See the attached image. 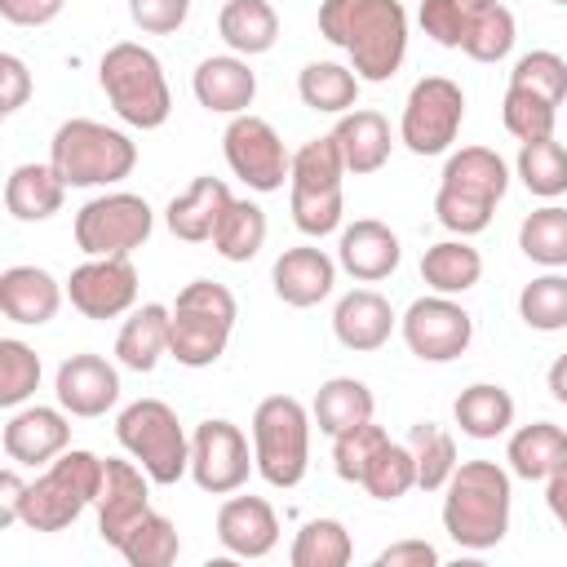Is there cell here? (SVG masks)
<instances>
[{
	"label": "cell",
	"instance_id": "10",
	"mask_svg": "<svg viewBox=\"0 0 567 567\" xmlns=\"http://www.w3.org/2000/svg\"><path fill=\"white\" fill-rule=\"evenodd\" d=\"M115 439L159 487H173L182 474H190V439L164 399L128 403L115 416Z\"/></svg>",
	"mask_w": 567,
	"mask_h": 567
},
{
	"label": "cell",
	"instance_id": "38",
	"mask_svg": "<svg viewBox=\"0 0 567 567\" xmlns=\"http://www.w3.org/2000/svg\"><path fill=\"white\" fill-rule=\"evenodd\" d=\"M354 558V540L341 518H310L292 536L288 563L292 567H346Z\"/></svg>",
	"mask_w": 567,
	"mask_h": 567
},
{
	"label": "cell",
	"instance_id": "9",
	"mask_svg": "<svg viewBox=\"0 0 567 567\" xmlns=\"http://www.w3.org/2000/svg\"><path fill=\"white\" fill-rule=\"evenodd\" d=\"M310 425L315 416L306 412L301 399L292 394H270L252 412V456L257 474L270 487H297L310 470Z\"/></svg>",
	"mask_w": 567,
	"mask_h": 567
},
{
	"label": "cell",
	"instance_id": "19",
	"mask_svg": "<svg viewBox=\"0 0 567 567\" xmlns=\"http://www.w3.org/2000/svg\"><path fill=\"white\" fill-rule=\"evenodd\" d=\"M53 394L71 416L93 421L120 403V372L102 354H71L53 377Z\"/></svg>",
	"mask_w": 567,
	"mask_h": 567
},
{
	"label": "cell",
	"instance_id": "27",
	"mask_svg": "<svg viewBox=\"0 0 567 567\" xmlns=\"http://www.w3.org/2000/svg\"><path fill=\"white\" fill-rule=\"evenodd\" d=\"M332 137H337V151H341V159H346V173H354V177L381 173L385 159H390V146H394V142H390V124H385V115L372 111V106H354V111H346V115L337 120Z\"/></svg>",
	"mask_w": 567,
	"mask_h": 567
},
{
	"label": "cell",
	"instance_id": "46",
	"mask_svg": "<svg viewBox=\"0 0 567 567\" xmlns=\"http://www.w3.org/2000/svg\"><path fill=\"white\" fill-rule=\"evenodd\" d=\"M40 385V354L18 341V337H4L0 341V403L4 408H22Z\"/></svg>",
	"mask_w": 567,
	"mask_h": 567
},
{
	"label": "cell",
	"instance_id": "42",
	"mask_svg": "<svg viewBox=\"0 0 567 567\" xmlns=\"http://www.w3.org/2000/svg\"><path fill=\"white\" fill-rule=\"evenodd\" d=\"M177 554H182V536H177L173 518H164L155 509L120 540V558L128 567H168V563H177Z\"/></svg>",
	"mask_w": 567,
	"mask_h": 567
},
{
	"label": "cell",
	"instance_id": "40",
	"mask_svg": "<svg viewBox=\"0 0 567 567\" xmlns=\"http://www.w3.org/2000/svg\"><path fill=\"white\" fill-rule=\"evenodd\" d=\"M518 182L540 195V199H558L567 195V146L554 137H536L518 146V164H514Z\"/></svg>",
	"mask_w": 567,
	"mask_h": 567
},
{
	"label": "cell",
	"instance_id": "54",
	"mask_svg": "<svg viewBox=\"0 0 567 567\" xmlns=\"http://www.w3.org/2000/svg\"><path fill=\"white\" fill-rule=\"evenodd\" d=\"M22 496H27L22 474H18V470H4V474H0V527L22 523Z\"/></svg>",
	"mask_w": 567,
	"mask_h": 567
},
{
	"label": "cell",
	"instance_id": "31",
	"mask_svg": "<svg viewBox=\"0 0 567 567\" xmlns=\"http://www.w3.org/2000/svg\"><path fill=\"white\" fill-rule=\"evenodd\" d=\"M452 416H456V425H461L465 439H478V443L501 439V434H509V425H514V394H509L505 385L474 381V385H465V390L456 394Z\"/></svg>",
	"mask_w": 567,
	"mask_h": 567
},
{
	"label": "cell",
	"instance_id": "24",
	"mask_svg": "<svg viewBox=\"0 0 567 567\" xmlns=\"http://www.w3.org/2000/svg\"><path fill=\"white\" fill-rule=\"evenodd\" d=\"M394 323H399V315H394V306H390L377 288H354V292H346V297L337 301V310H332V332H337V341H341L346 350H354V354L381 350V346L390 341Z\"/></svg>",
	"mask_w": 567,
	"mask_h": 567
},
{
	"label": "cell",
	"instance_id": "55",
	"mask_svg": "<svg viewBox=\"0 0 567 567\" xmlns=\"http://www.w3.org/2000/svg\"><path fill=\"white\" fill-rule=\"evenodd\" d=\"M545 505H549L554 523L567 532V465H563L558 474H549V478H545Z\"/></svg>",
	"mask_w": 567,
	"mask_h": 567
},
{
	"label": "cell",
	"instance_id": "8",
	"mask_svg": "<svg viewBox=\"0 0 567 567\" xmlns=\"http://www.w3.org/2000/svg\"><path fill=\"white\" fill-rule=\"evenodd\" d=\"M346 159L337 151V137H310L301 151H292V177H288V204H292V226L310 239H323L341 230L346 195H341Z\"/></svg>",
	"mask_w": 567,
	"mask_h": 567
},
{
	"label": "cell",
	"instance_id": "20",
	"mask_svg": "<svg viewBox=\"0 0 567 567\" xmlns=\"http://www.w3.org/2000/svg\"><path fill=\"white\" fill-rule=\"evenodd\" d=\"M270 284H275V297L292 310H310L319 306L332 288H337V261L315 248V244H297V248H284L270 266Z\"/></svg>",
	"mask_w": 567,
	"mask_h": 567
},
{
	"label": "cell",
	"instance_id": "50",
	"mask_svg": "<svg viewBox=\"0 0 567 567\" xmlns=\"http://www.w3.org/2000/svg\"><path fill=\"white\" fill-rule=\"evenodd\" d=\"M128 18L146 35H173L190 18V0H128Z\"/></svg>",
	"mask_w": 567,
	"mask_h": 567
},
{
	"label": "cell",
	"instance_id": "15",
	"mask_svg": "<svg viewBox=\"0 0 567 567\" xmlns=\"http://www.w3.org/2000/svg\"><path fill=\"white\" fill-rule=\"evenodd\" d=\"M399 332L408 341V350L421 359V363H452L470 350L474 341V319L461 301L443 297V292H430V297H416L403 319H399Z\"/></svg>",
	"mask_w": 567,
	"mask_h": 567
},
{
	"label": "cell",
	"instance_id": "58",
	"mask_svg": "<svg viewBox=\"0 0 567 567\" xmlns=\"http://www.w3.org/2000/svg\"><path fill=\"white\" fill-rule=\"evenodd\" d=\"M554 4H567V0H554Z\"/></svg>",
	"mask_w": 567,
	"mask_h": 567
},
{
	"label": "cell",
	"instance_id": "47",
	"mask_svg": "<svg viewBox=\"0 0 567 567\" xmlns=\"http://www.w3.org/2000/svg\"><path fill=\"white\" fill-rule=\"evenodd\" d=\"M509 84L532 89V93H540L545 102L563 106V102H567V62H563L554 49H532V53H523V58L514 62Z\"/></svg>",
	"mask_w": 567,
	"mask_h": 567
},
{
	"label": "cell",
	"instance_id": "17",
	"mask_svg": "<svg viewBox=\"0 0 567 567\" xmlns=\"http://www.w3.org/2000/svg\"><path fill=\"white\" fill-rule=\"evenodd\" d=\"M151 514V474L128 456H106L97 492V536L120 549V540Z\"/></svg>",
	"mask_w": 567,
	"mask_h": 567
},
{
	"label": "cell",
	"instance_id": "32",
	"mask_svg": "<svg viewBox=\"0 0 567 567\" xmlns=\"http://www.w3.org/2000/svg\"><path fill=\"white\" fill-rule=\"evenodd\" d=\"M217 31L226 40L230 53L239 58H257L270 53L279 40V13L270 9V0H226L217 13Z\"/></svg>",
	"mask_w": 567,
	"mask_h": 567
},
{
	"label": "cell",
	"instance_id": "56",
	"mask_svg": "<svg viewBox=\"0 0 567 567\" xmlns=\"http://www.w3.org/2000/svg\"><path fill=\"white\" fill-rule=\"evenodd\" d=\"M545 385H549V394L567 408V354H558L554 363H549V377H545Z\"/></svg>",
	"mask_w": 567,
	"mask_h": 567
},
{
	"label": "cell",
	"instance_id": "39",
	"mask_svg": "<svg viewBox=\"0 0 567 567\" xmlns=\"http://www.w3.org/2000/svg\"><path fill=\"white\" fill-rule=\"evenodd\" d=\"M408 447L416 456V487L421 492H443L452 470L461 465L456 461V439L434 421H416L412 434H408Z\"/></svg>",
	"mask_w": 567,
	"mask_h": 567
},
{
	"label": "cell",
	"instance_id": "41",
	"mask_svg": "<svg viewBox=\"0 0 567 567\" xmlns=\"http://www.w3.org/2000/svg\"><path fill=\"white\" fill-rule=\"evenodd\" d=\"M518 248L536 266H549V270L567 266V208L545 204V208L527 213L518 226Z\"/></svg>",
	"mask_w": 567,
	"mask_h": 567
},
{
	"label": "cell",
	"instance_id": "35",
	"mask_svg": "<svg viewBox=\"0 0 567 567\" xmlns=\"http://www.w3.org/2000/svg\"><path fill=\"white\" fill-rule=\"evenodd\" d=\"M359 84L363 80L354 75V66H341V62H306L301 75H297V97L310 111L346 115L359 102Z\"/></svg>",
	"mask_w": 567,
	"mask_h": 567
},
{
	"label": "cell",
	"instance_id": "57",
	"mask_svg": "<svg viewBox=\"0 0 567 567\" xmlns=\"http://www.w3.org/2000/svg\"><path fill=\"white\" fill-rule=\"evenodd\" d=\"M465 4H483V0H465Z\"/></svg>",
	"mask_w": 567,
	"mask_h": 567
},
{
	"label": "cell",
	"instance_id": "2",
	"mask_svg": "<svg viewBox=\"0 0 567 567\" xmlns=\"http://www.w3.org/2000/svg\"><path fill=\"white\" fill-rule=\"evenodd\" d=\"M509 509H514V487L509 470L496 461H461L443 487V532L470 549H496L509 532Z\"/></svg>",
	"mask_w": 567,
	"mask_h": 567
},
{
	"label": "cell",
	"instance_id": "6",
	"mask_svg": "<svg viewBox=\"0 0 567 567\" xmlns=\"http://www.w3.org/2000/svg\"><path fill=\"white\" fill-rule=\"evenodd\" d=\"M102 470H106L102 456H93L84 447H66L58 461H49L27 483L22 523L31 532H62V527H71L89 505H97Z\"/></svg>",
	"mask_w": 567,
	"mask_h": 567
},
{
	"label": "cell",
	"instance_id": "53",
	"mask_svg": "<svg viewBox=\"0 0 567 567\" xmlns=\"http://www.w3.org/2000/svg\"><path fill=\"white\" fill-rule=\"evenodd\" d=\"M439 549L430 540H394L377 554V567H434Z\"/></svg>",
	"mask_w": 567,
	"mask_h": 567
},
{
	"label": "cell",
	"instance_id": "51",
	"mask_svg": "<svg viewBox=\"0 0 567 567\" xmlns=\"http://www.w3.org/2000/svg\"><path fill=\"white\" fill-rule=\"evenodd\" d=\"M31 97V71L18 53H0V115H18Z\"/></svg>",
	"mask_w": 567,
	"mask_h": 567
},
{
	"label": "cell",
	"instance_id": "30",
	"mask_svg": "<svg viewBox=\"0 0 567 567\" xmlns=\"http://www.w3.org/2000/svg\"><path fill=\"white\" fill-rule=\"evenodd\" d=\"M66 182L58 177L53 164H18L4 182V208L13 221H49L62 213Z\"/></svg>",
	"mask_w": 567,
	"mask_h": 567
},
{
	"label": "cell",
	"instance_id": "34",
	"mask_svg": "<svg viewBox=\"0 0 567 567\" xmlns=\"http://www.w3.org/2000/svg\"><path fill=\"white\" fill-rule=\"evenodd\" d=\"M421 279L430 292H443V297H461L470 292L478 279H483V257L474 244H465L461 235L456 239H439L421 252Z\"/></svg>",
	"mask_w": 567,
	"mask_h": 567
},
{
	"label": "cell",
	"instance_id": "37",
	"mask_svg": "<svg viewBox=\"0 0 567 567\" xmlns=\"http://www.w3.org/2000/svg\"><path fill=\"white\" fill-rule=\"evenodd\" d=\"M266 208L261 204H252V199H230L226 204V213H221V221H217V230H213V248H217V257H226V261H252L257 252H261V244H266Z\"/></svg>",
	"mask_w": 567,
	"mask_h": 567
},
{
	"label": "cell",
	"instance_id": "3",
	"mask_svg": "<svg viewBox=\"0 0 567 567\" xmlns=\"http://www.w3.org/2000/svg\"><path fill=\"white\" fill-rule=\"evenodd\" d=\"M505 190H509V164L492 146H461L443 164L434 213L452 235L470 239L492 226V213L505 199Z\"/></svg>",
	"mask_w": 567,
	"mask_h": 567
},
{
	"label": "cell",
	"instance_id": "43",
	"mask_svg": "<svg viewBox=\"0 0 567 567\" xmlns=\"http://www.w3.org/2000/svg\"><path fill=\"white\" fill-rule=\"evenodd\" d=\"M372 501H399L416 487V456L408 443H394L385 439L381 452L372 456V465L363 470V483H359Z\"/></svg>",
	"mask_w": 567,
	"mask_h": 567
},
{
	"label": "cell",
	"instance_id": "14",
	"mask_svg": "<svg viewBox=\"0 0 567 567\" xmlns=\"http://www.w3.org/2000/svg\"><path fill=\"white\" fill-rule=\"evenodd\" d=\"M252 470H257V456L248 452V439L235 421L208 416V421L195 425V434H190V478H195L199 492L230 496L248 483Z\"/></svg>",
	"mask_w": 567,
	"mask_h": 567
},
{
	"label": "cell",
	"instance_id": "29",
	"mask_svg": "<svg viewBox=\"0 0 567 567\" xmlns=\"http://www.w3.org/2000/svg\"><path fill=\"white\" fill-rule=\"evenodd\" d=\"M168 323H173V306H159V301H146L137 306L120 337H115V359L120 368L128 372H151L164 354H168Z\"/></svg>",
	"mask_w": 567,
	"mask_h": 567
},
{
	"label": "cell",
	"instance_id": "25",
	"mask_svg": "<svg viewBox=\"0 0 567 567\" xmlns=\"http://www.w3.org/2000/svg\"><path fill=\"white\" fill-rule=\"evenodd\" d=\"M230 199L235 195H230V186L221 177H195L182 195L168 199L164 221H168L173 239H182V244H208Z\"/></svg>",
	"mask_w": 567,
	"mask_h": 567
},
{
	"label": "cell",
	"instance_id": "23",
	"mask_svg": "<svg viewBox=\"0 0 567 567\" xmlns=\"http://www.w3.org/2000/svg\"><path fill=\"white\" fill-rule=\"evenodd\" d=\"M190 89H195V102L213 115H244L257 97V75L248 66V58L239 53H217V58H204L190 75Z\"/></svg>",
	"mask_w": 567,
	"mask_h": 567
},
{
	"label": "cell",
	"instance_id": "28",
	"mask_svg": "<svg viewBox=\"0 0 567 567\" xmlns=\"http://www.w3.org/2000/svg\"><path fill=\"white\" fill-rule=\"evenodd\" d=\"M505 461H509V474H518L527 483H545L549 474H558L567 465V430L554 425V421L518 425L509 434Z\"/></svg>",
	"mask_w": 567,
	"mask_h": 567
},
{
	"label": "cell",
	"instance_id": "16",
	"mask_svg": "<svg viewBox=\"0 0 567 567\" xmlns=\"http://www.w3.org/2000/svg\"><path fill=\"white\" fill-rule=\"evenodd\" d=\"M66 297L84 319H120L137 306V266L128 257H89L71 270Z\"/></svg>",
	"mask_w": 567,
	"mask_h": 567
},
{
	"label": "cell",
	"instance_id": "11",
	"mask_svg": "<svg viewBox=\"0 0 567 567\" xmlns=\"http://www.w3.org/2000/svg\"><path fill=\"white\" fill-rule=\"evenodd\" d=\"M155 230V213L133 190H111L75 213V244L84 257H128Z\"/></svg>",
	"mask_w": 567,
	"mask_h": 567
},
{
	"label": "cell",
	"instance_id": "48",
	"mask_svg": "<svg viewBox=\"0 0 567 567\" xmlns=\"http://www.w3.org/2000/svg\"><path fill=\"white\" fill-rule=\"evenodd\" d=\"M385 439H390V434H385L377 421H363V425L337 434V439H332V470H337V478H341V483H363V470L372 465V456L381 452Z\"/></svg>",
	"mask_w": 567,
	"mask_h": 567
},
{
	"label": "cell",
	"instance_id": "4",
	"mask_svg": "<svg viewBox=\"0 0 567 567\" xmlns=\"http://www.w3.org/2000/svg\"><path fill=\"white\" fill-rule=\"evenodd\" d=\"M97 84H102L106 102L115 106V115L142 133L168 124V115H173V89L164 80V66L137 40H120L102 53Z\"/></svg>",
	"mask_w": 567,
	"mask_h": 567
},
{
	"label": "cell",
	"instance_id": "22",
	"mask_svg": "<svg viewBox=\"0 0 567 567\" xmlns=\"http://www.w3.org/2000/svg\"><path fill=\"white\" fill-rule=\"evenodd\" d=\"M217 540L235 558H266L279 545V514L266 496H230L217 509Z\"/></svg>",
	"mask_w": 567,
	"mask_h": 567
},
{
	"label": "cell",
	"instance_id": "49",
	"mask_svg": "<svg viewBox=\"0 0 567 567\" xmlns=\"http://www.w3.org/2000/svg\"><path fill=\"white\" fill-rule=\"evenodd\" d=\"M465 13H470L465 0H421L416 22H421V31H425L434 44L461 49V40H465Z\"/></svg>",
	"mask_w": 567,
	"mask_h": 567
},
{
	"label": "cell",
	"instance_id": "36",
	"mask_svg": "<svg viewBox=\"0 0 567 567\" xmlns=\"http://www.w3.org/2000/svg\"><path fill=\"white\" fill-rule=\"evenodd\" d=\"M514 35H518L514 31V13L501 0H483V4H470V13H465L461 53L474 58V62H501V58H509Z\"/></svg>",
	"mask_w": 567,
	"mask_h": 567
},
{
	"label": "cell",
	"instance_id": "1",
	"mask_svg": "<svg viewBox=\"0 0 567 567\" xmlns=\"http://www.w3.org/2000/svg\"><path fill=\"white\" fill-rule=\"evenodd\" d=\"M319 35L350 58L363 84H385L408 58V9L399 0H323Z\"/></svg>",
	"mask_w": 567,
	"mask_h": 567
},
{
	"label": "cell",
	"instance_id": "44",
	"mask_svg": "<svg viewBox=\"0 0 567 567\" xmlns=\"http://www.w3.org/2000/svg\"><path fill=\"white\" fill-rule=\"evenodd\" d=\"M518 319L536 332H563L567 328V275L549 270V275L532 279L518 292Z\"/></svg>",
	"mask_w": 567,
	"mask_h": 567
},
{
	"label": "cell",
	"instance_id": "5",
	"mask_svg": "<svg viewBox=\"0 0 567 567\" xmlns=\"http://www.w3.org/2000/svg\"><path fill=\"white\" fill-rule=\"evenodd\" d=\"M235 292L217 279H190L177 301H173V323H168V354L182 368H213L235 332Z\"/></svg>",
	"mask_w": 567,
	"mask_h": 567
},
{
	"label": "cell",
	"instance_id": "7",
	"mask_svg": "<svg viewBox=\"0 0 567 567\" xmlns=\"http://www.w3.org/2000/svg\"><path fill=\"white\" fill-rule=\"evenodd\" d=\"M49 164L66 186H115L137 168V142L97 120H66L49 142Z\"/></svg>",
	"mask_w": 567,
	"mask_h": 567
},
{
	"label": "cell",
	"instance_id": "12",
	"mask_svg": "<svg viewBox=\"0 0 567 567\" xmlns=\"http://www.w3.org/2000/svg\"><path fill=\"white\" fill-rule=\"evenodd\" d=\"M465 120V93L447 75H425L412 84L403 115H399V142L412 155H443Z\"/></svg>",
	"mask_w": 567,
	"mask_h": 567
},
{
	"label": "cell",
	"instance_id": "26",
	"mask_svg": "<svg viewBox=\"0 0 567 567\" xmlns=\"http://www.w3.org/2000/svg\"><path fill=\"white\" fill-rule=\"evenodd\" d=\"M62 292L66 288L44 266H9L0 275V310L9 323H27V328L49 323L62 306Z\"/></svg>",
	"mask_w": 567,
	"mask_h": 567
},
{
	"label": "cell",
	"instance_id": "18",
	"mask_svg": "<svg viewBox=\"0 0 567 567\" xmlns=\"http://www.w3.org/2000/svg\"><path fill=\"white\" fill-rule=\"evenodd\" d=\"M71 412L58 408H13V416L4 421V456L13 465H31L44 470L49 461H58L71 447Z\"/></svg>",
	"mask_w": 567,
	"mask_h": 567
},
{
	"label": "cell",
	"instance_id": "45",
	"mask_svg": "<svg viewBox=\"0 0 567 567\" xmlns=\"http://www.w3.org/2000/svg\"><path fill=\"white\" fill-rule=\"evenodd\" d=\"M501 120H505V128H509L518 142H536V137H554L558 106L545 102V97L532 93V89L509 84V89H505V102H501Z\"/></svg>",
	"mask_w": 567,
	"mask_h": 567
},
{
	"label": "cell",
	"instance_id": "21",
	"mask_svg": "<svg viewBox=\"0 0 567 567\" xmlns=\"http://www.w3.org/2000/svg\"><path fill=\"white\" fill-rule=\"evenodd\" d=\"M399 235L377 221V217H359L350 226H341V239H337V266L359 279V284H377V279H390L399 270Z\"/></svg>",
	"mask_w": 567,
	"mask_h": 567
},
{
	"label": "cell",
	"instance_id": "33",
	"mask_svg": "<svg viewBox=\"0 0 567 567\" xmlns=\"http://www.w3.org/2000/svg\"><path fill=\"white\" fill-rule=\"evenodd\" d=\"M372 412H377V399H372V390L359 377H328L319 385L315 403H310V416H315V425L328 439H337V434L372 421Z\"/></svg>",
	"mask_w": 567,
	"mask_h": 567
},
{
	"label": "cell",
	"instance_id": "52",
	"mask_svg": "<svg viewBox=\"0 0 567 567\" xmlns=\"http://www.w3.org/2000/svg\"><path fill=\"white\" fill-rule=\"evenodd\" d=\"M66 0H0V18L13 27H44L62 13Z\"/></svg>",
	"mask_w": 567,
	"mask_h": 567
},
{
	"label": "cell",
	"instance_id": "13",
	"mask_svg": "<svg viewBox=\"0 0 567 567\" xmlns=\"http://www.w3.org/2000/svg\"><path fill=\"white\" fill-rule=\"evenodd\" d=\"M221 155H226L230 173L257 195H270L292 177V155H288L284 137L275 133L270 120H261L252 111L230 115V124L221 133Z\"/></svg>",
	"mask_w": 567,
	"mask_h": 567
}]
</instances>
